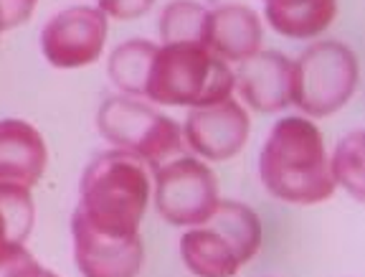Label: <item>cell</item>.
I'll return each instance as SVG.
<instances>
[{
    "instance_id": "cell-1",
    "label": "cell",
    "mask_w": 365,
    "mask_h": 277,
    "mask_svg": "<svg viewBox=\"0 0 365 277\" xmlns=\"http://www.w3.org/2000/svg\"><path fill=\"white\" fill-rule=\"evenodd\" d=\"M259 176L274 198L294 206H314L335 193L322 133L299 115L284 117L272 127L259 153Z\"/></svg>"
},
{
    "instance_id": "cell-2",
    "label": "cell",
    "mask_w": 365,
    "mask_h": 277,
    "mask_svg": "<svg viewBox=\"0 0 365 277\" xmlns=\"http://www.w3.org/2000/svg\"><path fill=\"white\" fill-rule=\"evenodd\" d=\"M153 181L148 166L125 151L99 153L84 168L79 183V214L91 229L109 237H137L148 211Z\"/></svg>"
},
{
    "instance_id": "cell-3",
    "label": "cell",
    "mask_w": 365,
    "mask_h": 277,
    "mask_svg": "<svg viewBox=\"0 0 365 277\" xmlns=\"http://www.w3.org/2000/svg\"><path fill=\"white\" fill-rule=\"evenodd\" d=\"M234 92V69L203 44L158 46L145 99L168 107H205Z\"/></svg>"
},
{
    "instance_id": "cell-4",
    "label": "cell",
    "mask_w": 365,
    "mask_h": 277,
    "mask_svg": "<svg viewBox=\"0 0 365 277\" xmlns=\"http://www.w3.org/2000/svg\"><path fill=\"white\" fill-rule=\"evenodd\" d=\"M262 247V221L239 201H218L203 224L185 231L180 257L195 277H234Z\"/></svg>"
},
{
    "instance_id": "cell-5",
    "label": "cell",
    "mask_w": 365,
    "mask_h": 277,
    "mask_svg": "<svg viewBox=\"0 0 365 277\" xmlns=\"http://www.w3.org/2000/svg\"><path fill=\"white\" fill-rule=\"evenodd\" d=\"M97 130L117 151L140 158L150 168H160L182 151V127L127 94L104 99L97 112Z\"/></svg>"
},
{
    "instance_id": "cell-6",
    "label": "cell",
    "mask_w": 365,
    "mask_h": 277,
    "mask_svg": "<svg viewBox=\"0 0 365 277\" xmlns=\"http://www.w3.org/2000/svg\"><path fill=\"white\" fill-rule=\"evenodd\" d=\"M358 56L340 41H317L294 61L292 104L307 117H327L342 110L358 89Z\"/></svg>"
},
{
    "instance_id": "cell-7",
    "label": "cell",
    "mask_w": 365,
    "mask_h": 277,
    "mask_svg": "<svg viewBox=\"0 0 365 277\" xmlns=\"http://www.w3.org/2000/svg\"><path fill=\"white\" fill-rule=\"evenodd\" d=\"M155 208L173 226H198L216 211V173L203 161L178 156L155 168Z\"/></svg>"
},
{
    "instance_id": "cell-8",
    "label": "cell",
    "mask_w": 365,
    "mask_h": 277,
    "mask_svg": "<svg viewBox=\"0 0 365 277\" xmlns=\"http://www.w3.org/2000/svg\"><path fill=\"white\" fill-rule=\"evenodd\" d=\"M107 44V16L99 8L71 6L43 26L41 51L56 69H81L94 64Z\"/></svg>"
},
{
    "instance_id": "cell-9",
    "label": "cell",
    "mask_w": 365,
    "mask_h": 277,
    "mask_svg": "<svg viewBox=\"0 0 365 277\" xmlns=\"http://www.w3.org/2000/svg\"><path fill=\"white\" fill-rule=\"evenodd\" d=\"M249 130L251 120L246 110L228 97L216 104L193 107L182 125V138L203 161L223 163L244 151Z\"/></svg>"
},
{
    "instance_id": "cell-10",
    "label": "cell",
    "mask_w": 365,
    "mask_h": 277,
    "mask_svg": "<svg viewBox=\"0 0 365 277\" xmlns=\"http://www.w3.org/2000/svg\"><path fill=\"white\" fill-rule=\"evenodd\" d=\"M74 262L81 277H137L145 262L143 237H109L71 216Z\"/></svg>"
},
{
    "instance_id": "cell-11",
    "label": "cell",
    "mask_w": 365,
    "mask_h": 277,
    "mask_svg": "<svg viewBox=\"0 0 365 277\" xmlns=\"http://www.w3.org/2000/svg\"><path fill=\"white\" fill-rule=\"evenodd\" d=\"M294 61L279 51H257L239 61L234 71V89L257 112H282L292 104Z\"/></svg>"
},
{
    "instance_id": "cell-12",
    "label": "cell",
    "mask_w": 365,
    "mask_h": 277,
    "mask_svg": "<svg viewBox=\"0 0 365 277\" xmlns=\"http://www.w3.org/2000/svg\"><path fill=\"white\" fill-rule=\"evenodd\" d=\"M46 161V140L31 122L18 117L0 120V186L34 188L43 178Z\"/></svg>"
},
{
    "instance_id": "cell-13",
    "label": "cell",
    "mask_w": 365,
    "mask_h": 277,
    "mask_svg": "<svg viewBox=\"0 0 365 277\" xmlns=\"http://www.w3.org/2000/svg\"><path fill=\"white\" fill-rule=\"evenodd\" d=\"M262 18L254 8L241 6V3H226V6L208 11L203 44L226 64H239L262 51Z\"/></svg>"
},
{
    "instance_id": "cell-14",
    "label": "cell",
    "mask_w": 365,
    "mask_h": 277,
    "mask_svg": "<svg viewBox=\"0 0 365 277\" xmlns=\"http://www.w3.org/2000/svg\"><path fill=\"white\" fill-rule=\"evenodd\" d=\"M264 13L284 39H314L325 34L337 16V0H264Z\"/></svg>"
},
{
    "instance_id": "cell-15",
    "label": "cell",
    "mask_w": 365,
    "mask_h": 277,
    "mask_svg": "<svg viewBox=\"0 0 365 277\" xmlns=\"http://www.w3.org/2000/svg\"><path fill=\"white\" fill-rule=\"evenodd\" d=\"M158 54V44L145 39H130L114 49L109 56V79L122 94L135 99H145L148 76L153 69V59Z\"/></svg>"
},
{
    "instance_id": "cell-16",
    "label": "cell",
    "mask_w": 365,
    "mask_h": 277,
    "mask_svg": "<svg viewBox=\"0 0 365 277\" xmlns=\"http://www.w3.org/2000/svg\"><path fill=\"white\" fill-rule=\"evenodd\" d=\"M34 219L36 208L31 188L8 183L0 186V260L29 239Z\"/></svg>"
},
{
    "instance_id": "cell-17",
    "label": "cell",
    "mask_w": 365,
    "mask_h": 277,
    "mask_svg": "<svg viewBox=\"0 0 365 277\" xmlns=\"http://www.w3.org/2000/svg\"><path fill=\"white\" fill-rule=\"evenodd\" d=\"M205 24H208V8H203L195 0H173L163 8V16H160L158 29L163 46L168 44H203Z\"/></svg>"
},
{
    "instance_id": "cell-18",
    "label": "cell",
    "mask_w": 365,
    "mask_h": 277,
    "mask_svg": "<svg viewBox=\"0 0 365 277\" xmlns=\"http://www.w3.org/2000/svg\"><path fill=\"white\" fill-rule=\"evenodd\" d=\"M363 138L365 135L360 133V130L345 135V138L337 143L335 158L330 161V176H332V181H335V186H342L355 201H363V196H365Z\"/></svg>"
},
{
    "instance_id": "cell-19",
    "label": "cell",
    "mask_w": 365,
    "mask_h": 277,
    "mask_svg": "<svg viewBox=\"0 0 365 277\" xmlns=\"http://www.w3.org/2000/svg\"><path fill=\"white\" fill-rule=\"evenodd\" d=\"M43 275V267L36 262V257L29 249L16 247L0 260V277H41Z\"/></svg>"
},
{
    "instance_id": "cell-20",
    "label": "cell",
    "mask_w": 365,
    "mask_h": 277,
    "mask_svg": "<svg viewBox=\"0 0 365 277\" xmlns=\"http://www.w3.org/2000/svg\"><path fill=\"white\" fill-rule=\"evenodd\" d=\"M153 6L155 0H99V11L107 18H114V21H135V18H143Z\"/></svg>"
},
{
    "instance_id": "cell-21",
    "label": "cell",
    "mask_w": 365,
    "mask_h": 277,
    "mask_svg": "<svg viewBox=\"0 0 365 277\" xmlns=\"http://www.w3.org/2000/svg\"><path fill=\"white\" fill-rule=\"evenodd\" d=\"M36 8V0H0V34L26 24Z\"/></svg>"
},
{
    "instance_id": "cell-22",
    "label": "cell",
    "mask_w": 365,
    "mask_h": 277,
    "mask_svg": "<svg viewBox=\"0 0 365 277\" xmlns=\"http://www.w3.org/2000/svg\"><path fill=\"white\" fill-rule=\"evenodd\" d=\"M41 277H58V275H53V272H48V270H43V275Z\"/></svg>"
}]
</instances>
